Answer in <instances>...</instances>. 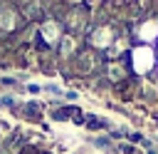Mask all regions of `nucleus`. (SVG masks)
Here are the masks:
<instances>
[{
  "instance_id": "nucleus-5",
  "label": "nucleus",
  "mask_w": 158,
  "mask_h": 154,
  "mask_svg": "<svg viewBox=\"0 0 158 154\" xmlns=\"http://www.w3.org/2000/svg\"><path fill=\"white\" fill-rule=\"evenodd\" d=\"M0 87H17V89H22L20 87V77H0Z\"/></svg>"
},
{
  "instance_id": "nucleus-3",
  "label": "nucleus",
  "mask_w": 158,
  "mask_h": 154,
  "mask_svg": "<svg viewBox=\"0 0 158 154\" xmlns=\"http://www.w3.org/2000/svg\"><path fill=\"white\" fill-rule=\"evenodd\" d=\"M77 109H79V107H74V104H59V107H54V109L49 112V119H52V122H67V119L74 117Z\"/></svg>"
},
{
  "instance_id": "nucleus-1",
  "label": "nucleus",
  "mask_w": 158,
  "mask_h": 154,
  "mask_svg": "<svg viewBox=\"0 0 158 154\" xmlns=\"http://www.w3.org/2000/svg\"><path fill=\"white\" fill-rule=\"evenodd\" d=\"M133 60H131V70H136L138 75H151L156 67H158V60H156V50L151 45H138V50L131 52Z\"/></svg>"
},
{
  "instance_id": "nucleus-9",
  "label": "nucleus",
  "mask_w": 158,
  "mask_h": 154,
  "mask_svg": "<svg viewBox=\"0 0 158 154\" xmlns=\"http://www.w3.org/2000/svg\"><path fill=\"white\" fill-rule=\"evenodd\" d=\"M25 89H27L30 94H37V92H42V87H40V84H35V82H30V84H27Z\"/></svg>"
},
{
  "instance_id": "nucleus-2",
  "label": "nucleus",
  "mask_w": 158,
  "mask_h": 154,
  "mask_svg": "<svg viewBox=\"0 0 158 154\" xmlns=\"http://www.w3.org/2000/svg\"><path fill=\"white\" fill-rule=\"evenodd\" d=\"M15 112L22 114L27 122H42V117H44V109H42L40 102H22V104L15 107Z\"/></svg>"
},
{
  "instance_id": "nucleus-11",
  "label": "nucleus",
  "mask_w": 158,
  "mask_h": 154,
  "mask_svg": "<svg viewBox=\"0 0 158 154\" xmlns=\"http://www.w3.org/2000/svg\"><path fill=\"white\" fill-rule=\"evenodd\" d=\"M156 60H158V40H156Z\"/></svg>"
},
{
  "instance_id": "nucleus-6",
  "label": "nucleus",
  "mask_w": 158,
  "mask_h": 154,
  "mask_svg": "<svg viewBox=\"0 0 158 154\" xmlns=\"http://www.w3.org/2000/svg\"><path fill=\"white\" fill-rule=\"evenodd\" d=\"M116 149H118L121 154H136V152H138V147H133V144H128V142H118Z\"/></svg>"
},
{
  "instance_id": "nucleus-10",
  "label": "nucleus",
  "mask_w": 158,
  "mask_h": 154,
  "mask_svg": "<svg viewBox=\"0 0 158 154\" xmlns=\"http://www.w3.org/2000/svg\"><path fill=\"white\" fill-rule=\"evenodd\" d=\"M64 97H67V99H69V102H77V99H79V94H77V92H74V89H69V92H67V94H64Z\"/></svg>"
},
{
  "instance_id": "nucleus-7",
  "label": "nucleus",
  "mask_w": 158,
  "mask_h": 154,
  "mask_svg": "<svg viewBox=\"0 0 158 154\" xmlns=\"http://www.w3.org/2000/svg\"><path fill=\"white\" fill-rule=\"evenodd\" d=\"M17 154H44L40 147H35V144H25V147H20V152Z\"/></svg>"
},
{
  "instance_id": "nucleus-4",
  "label": "nucleus",
  "mask_w": 158,
  "mask_h": 154,
  "mask_svg": "<svg viewBox=\"0 0 158 154\" xmlns=\"http://www.w3.org/2000/svg\"><path fill=\"white\" fill-rule=\"evenodd\" d=\"M89 132H99V129H114L111 122L106 117H99V114H86V124H84Z\"/></svg>"
},
{
  "instance_id": "nucleus-8",
  "label": "nucleus",
  "mask_w": 158,
  "mask_h": 154,
  "mask_svg": "<svg viewBox=\"0 0 158 154\" xmlns=\"http://www.w3.org/2000/svg\"><path fill=\"white\" fill-rule=\"evenodd\" d=\"M42 89H44V92H49V94H62V87H59V84H54V82H49V84H44Z\"/></svg>"
}]
</instances>
